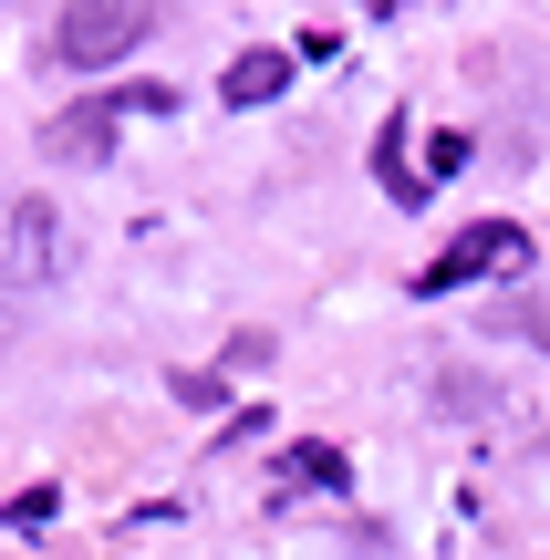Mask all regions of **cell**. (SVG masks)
<instances>
[{"label": "cell", "instance_id": "cell-8", "mask_svg": "<svg viewBox=\"0 0 550 560\" xmlns=\"http://www.w3.org/2000/svg\"><path fill=\"white\" fill-rule=\"evenodd\" d=\"M374 156H385V166H374V177H385V198H426V187L406 177V125H385V145H374Z\"/></svg>", "mask_w": 550, "mask_h": 560}, {"label": "cell", "instance_id": "cell-5", "mask_svg": "<svg viewBox=\"0 0 550 560\" xmlns=\"http://www.w3.org/2000/svg\"><path fill=\"white\" fill-rule=\"evenodd\" d=\"M219 94H229V104H281V94H291V52H270V42H260V52H239V62L219 73Z\"/></svg>", "mask_w": 550, "mask_h": 560}, {"label": "cell", "instance_id": "cell-6", "mask_svg": "<svg viewBox=\"0 0 550 560\" xmlns=\"http://www.w3.org/2000/svg\"><path fill=\"white\" fill-rule=\"evenodd\" d=\"M281 478H302V488H343L353 467H343V446H291V457H281Z\"/></svg>", "mask_w": 550, "mask_h": 560}, {"label": "cell", "instance_id": "cell-3", "mask_svg": "<svg viewBox=\"0 0 550 560\" xmlns=\"http://www.w3.org/2000/svg\"><path fill=\"white\" fill-rule=\"evenodd\" d=\"M510 270H530V229L519 219H478L416 270V291H468V280H510Z\"/></svg>", "mask_w": 550, "mask_h": 560}, {"label": "cell", "instance_id": "cell-2", "mask_svg": "<svg viewBox=\"0 0 550 560\" xmlns=\"http://www.w3.org/2000/svg\"><path fill=\"white\" fill-rule=\"evenodd\" d=\"M145 32H156V11H145V0H73V11L52 21V52L73 62V73H104V62H125Z\"/></svg>", "mask_w": 550, "mask_h": 560}, {"label": "cell", "instance_id": "cell-1", "mask_svg": "<svg viewBox=\"0 0 550 560\" xmlns=\"http://www.w3.org/2000/svg\"><path fill=\"white\" fill-rule=\"evenodd\" d=\"M62 270H73V229H62V208L32 198V187H0V312L42 301Z\"/></svg>", "mask_w": 550, "mask_h": 560}, {"label": "cell", "instance_id": "cell-4", "mask_svg": "<svg viewBox=\"0 0 550 560\" xmlns=\"http://www.w3.org/2000/svg\"><path fill=\"white\" fill-rule=\"evenodd\" d=\"M115 115H125L115 94H83L73 115L42 125V145H52V156H73V166H104V156H115Z\"/></svg>", "mask_w": 550, "mask_h": 560}, {"label": "cell", "instance_id": "cell-7", "mask_svg": "<svg viewBox=\"0 0 550 560\" xmlns=\"http://www.w3.org/2000/svg\"><path fill=\"white\" fill-rule=\"evenodd\" d=\"M436 405H457V416H478V405H499V384L478 374V363H447V374H436Z\"/></svg>", "mask_w": 550, "mask_h": 560}]
</instances>
